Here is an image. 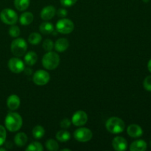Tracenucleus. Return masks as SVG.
I'll list each match as a JSON object with an SVG mask.
<instances>
[{
  "label": "nucleus",
  "mask_w": 151,
  "mask_h": 151,
  "mask_svg": "<svg viewBox=\"0 0 151 151\" xmlns=\"http://www.w3.org/2000/svg\"><path fill=\"white\" fill-rule=\"evenodd\" d=\"M50 75L47 71L38 70L34 73L32 76V81L37 86H44L49 83Z\"/></svg>",
  "instance_id": "6e6552de"
},
{
  "label": "nucleus",
  "mask_w": 151,
  "mask_h": 151,
  "mask_svg": "<svg viewBox=\"0 0 151 151\" xmlns=\"http://www.w3.org/2000/svg\"><path fill=\"white\" fill-rule=\"evenodd\" d=\"M9 69L12 72L16 74L21 73L24 71L25 66L24 62L19 58H12L9 60L7 63Z\"/></svg>",
  "instance_id": "1a4fd4ad"
},
{
  "label": "nucleus",
  "mask_w": 151,
  "mask_h": 151,
  "mask_svg": "<svg viewBox=\"0 0 151 151\" xmlns=\"http://www.w3.org/2000/svg\"><path fill=\"white\" fill-rule=\"evenodd\" d=\"M14 5L18 10L23 11L29 6V0H14Z\"/></svg>",
  "instance_id": "4be33fe9"
},
{
  "label": "nucleus",
  "mask_w": 151,
  "mask_h": 151,
  "mask_svg": "<svg viewBox=\"0 0 151 151\" xmlns=\"http://www.w3.org/2000/svg\"><path fill=\"white\" fill-rule=\"evenodd\" d=\"M54 43L52 40L50 39H46L44 40V43H43V48L44 50L47 52L52 51L53 48H54Z\"/></svg>",
  "instance_id": "cd10ccee"
},
{
  "label": "nucleus",
  "mask_w": 151,
  "mask_h": 151,
  "mask_svg": "<svg viewBox=\"0 0 151 151\" xmlns=\"http://www.w3.org/2000/svg\"><path fill=\"white\" fill-rule=\"evenodd\" d=\"M71 124H72V121L69 120L67 118H65V119H62L60 122V128H63V129H67L70 127Z\"/></svg>",
  "instance_id": "7c9ffc66"
},
{
  "label": "nucleus",
  "mask_w": 151,
  "mask_h": 151,
  "mask_svg": "<svg viewBox=\"0 0 151 151\" xmlns=\"http://www.w3.org/2000/svg\"><path fill=\"white\" fill-rule=\"evenodd\" d=\"M147 69H148L149 72L151 73V59L149 60L148 63H147Z\"/></svg>",
  "instance_id": "f704fd0d"
},
{
  "label": "nucleus",
  "mask_w": 151,
  "mask_h": 151,
  "mask_svg": "<svg viewBox=\"0 0 151 151\" xmlns=\"http://www.w3.org/2000/svg\"><path fill=\"white\" fill-rule=\"evenodd\" d=\"M1 150L5 151V150H6V149H5V148H2V147H0V151H1Z\"/></svg>",
  "instance_id": "e433bc0d"
},
{
  "label": "nucleus",
  "mask_w": 151,
  "mask_h": 151,
  "mask_svg": "<svg viewBox=\"0 0 151 151\" xmlns=\"http://www.w3.org/2000/svg\"><path fill=\"white\" fill-rule=\"evenodd\" d=\"M42 37L38 32H32L28 37V41L32 45H37L41 42Z\"/></svg>",
  "instance_id": "b1692460"
},
{
  "label": "nucleus",
  "mask_w": 151,
  "mask_h": 151,
  "mask_svg": "<svg viewBox=\"0 0 151 151\" xmlns=\"http://www.w3.org/2000/svg\"><path fill=\"white\" fill-rule=\"evenodd\" d=\"M27 151H43L44 147L41 143L38 142H33L30 143L26 148Z\"/></svg>",
  "instance_id": "a878e982"
},
{
  "label": "nucleus",
  "mask_w": 151,
  "mask_h": 151,
  "mask_svg": "<svg viewBox=\"0 0 151 151\" xmlns=\"http://www.w3.org/2000/svg\"><path fill=\"white\" fill-rule=\"evenodd\" d=\"M88 121V115L83 111H78L72 117V123L75 126H82Z\"/></svg>",
  "instance_id": "9d476101"
},
{
  "label": "nucleus",
  "mask_w": 151,
  "mask_h": 151,
  "mask_svg": "<svg viewBox=\"0 0 151 151\" xmlns=\"http://www.w3.org/2000/svg\"><path fill=\"white\" fill-rule=\"evenodd\" d=\"M46 147L47 150L50 151H57L59 149V145L56 140L53 139H49L45 143Z\"/></svg>",
  "instance_id": "393cba45"
},
{
  "label": "nucleus",
  "mask_w": 151,
  "mask_h": 151,
  "mask_svg": "<svg viewBox=\"0 0 151 151\" xmlns=\"http://www.w3.org/2000/svg\"><path fill=\"white\" fill-rule=\"evenodd\" d=\"M60 63V57L58 53L50 51L46 53L42 58V64L48 70H54Z\"/></svg>",
  "instance_id": "7ed1b4c3"
},
{
  "label": "nucleus",
  "mask_w": 151,
  "mask_h": 151,
  "mask_svg": "<svg viewBox=\"0 0 151 151\" xmlns=\"http://www.w3.org/2000/svg\"><path fill=\"white\" fill-rule=\"evenodd\" d=\"M56 30L61 34H69L75 29V24L72 20L69 19H60L56 24Z\"/></svg>",
  "instance_id": "39448f33"
},
{
  "label": "nucleus",
  "mask_w": 151,
  "mask_h": 151,
  "mask_svg": "<svg viewBox=\"0 0 151 151\" xmlns=\"http://www.w3.org/2000/svg\"><path fill=\"white\" fill-rule=\"evenodd\" d=\"M38 60V55L33 51H29L25 55L24 62L28 66H33Z\"/></svg>",
  "instance_id": "6ab92c4d"
},
{
  "label": "nucleus",
  "mask_w": 151,
  "mask_h": 151,
  "mask_svg": "<svg viewBox=\"0 0 151 151\" xmlns=\"http://www.w3.org/2000/svg\"><path fill=\"white\" fill-rule=\"evenodd\" d=\"M61 151H71L70 149H62Z\"/></svg>",
  "instance_id": "c9c22d12"
},
{
  "label": "nucleus",
  "mask_w": 151,
  "mask_h": 151,
  "mask_svg": "<svg viewBox=\"0 0 151 151\" xmlns=\"http://www.w3.org/2000/svg\"><path fill=\"white\" fill-rule=\"evenodd\" d=\"M0 19L6 24L13 25L17 22L18 15L12 9L5 8L0 13Z\"/></svg>",
  "instance_id": "423d86ee"
},
{
  "label": "nucleus",
  "mask_w": 151,
  "mask_h": 151,
  "mask_svg": "<svg viewBox=\"0 0 151 151\" xmlns=\"http://www.w3.org/2000/svg\"><path fill=\"white\" fill-rule=\"evenodd\" d=\"M67 10L64 8H60L59 10H58L57 11V14L59 17H61V18H64L67 16Z\"/></svg>",
  "instance_id": "473e14b6"
},
{
  "label": "nucleus",
  "mask_w": 151,
  "mask_h": 151,
  "mask_svg": "<svg viewBox=\"0 0 151 151\" xmlns=\"http://www.w3.org/2000/svg\"><path fill=\"white\" fill-rule=\"evenodd\" d=\"M10 50L12 53L16 57H21L24 55L27 50V44L26 41L22 38L13 40L10 45Z\"/></svg>",
  "instance_id": "20e7f679"
},
{
  "label": "nucleus",
  "mask_w": 151,
  "mask_h": 151,
  "mask_svg": "<svg viewBox=\"0 0 151 151\" xmlns=\"http://www.w3.org/2000/svg\"><path fill=\"white\" fill-rule=\"evenodd\" d=\"M147 147L145 141L142 139L136 140L130 145V150L131 151H145Z\"/></svg>",
  "instance_id": "dca6fc26"
},
{
  "label": "nucleus",
  "mask_w": 151,
  "mask_h": 151,
  "mask_svg": "<svg viewBox=\"0 0 151 151\" xmlns=\"http://www.w3.org/2000/svg\"><path fill=\"white\" fill-rule=\"evenodd\" d=\"M112 145L116 151H124L128 147V142L125 138L122 137H116L113 139Z\"/></svg>",
  "instance_id": "9b49d317"
},
{
  "label": "nucleus",
  "mask_w": 151,
  "mask_h": 151,
  "mask_svg": "<svg viewBox=\"0 0 151 151\" xmlns=\"http://www.w3.org/2000/svg\"><path fill=\"white\" fill-rule=\"evenodd\" d=\"M78 0H60V4L64 7H71L73 6Z\"/></svg>",
  "instance_id": "2f4dec72"
},
{
  "label": "nucleus",
  "mask_w": 151,
  "mask_h": 151,
  "mask_svg": "<svg viewBox=\"0 0 151 151\" xmlns=\"http://www.w3.org/2000/svg\"><path fill=\"white\" fill-rule=\"evenodd\" d=\"M14 142L18 147H23L27 142V136L24 132L19 133L15 136Z\"/></svg>",
  "instance_id": "a211bd4d"
},
{
  "label": "nucleus",
  "mask_w": 151,
  "mask_h": 151,
  "mask_svg": "<svg viewBox=\"0 0 151 151\" xmlns=\"http://www.w3.org/2000/svg\"><path fill=\"white\" fill-rule=\"evenodd\" d=\"M93 137V134L90 129L87 128H78L74 132V137L75 139L81 142H86L90 141Z\"/></svg>",
  "instance_id": "0eeeda50"
},
{
  "label": "nucleus",
  "mask_w": 151,
  "mask_h": 151,
  "mask_svg": "<svg viewBox=\"0 0 151 151\" xmlns=\"http://www.w3.org/2000/svg\"><path fill=\"white\" fill-rule=\"evenodd\" d=\"M20 98L16 94H12L9 96L7 100V106L8 109L11 111H15L19 109L20 106Z\"/></svg>",
  "instance_id": "4468645a"
},
{
  "label": "nucleus",
  "mask_w": 151,
  "mask_h": 151,
  "mask_svg": "<svg viewBox=\"0 0 151 151\" xmlns=\"http://www.w3.org/2000/svg\"><path fill=\"white\" fill-rule=\"evenodd\" d=\"M69 47V42L66 38H60L55 41L54 44V47L55 50L58 52H65Z\"/></svg>",
  "instance_id": "2eb2a0df"
},
{
  "label": "nucleus",
  "mask_w": 151,
  "mask_h": 151,
  "mask_svg": "<svg viewBox=\"0 0 151 151\" xmlns=\"http://www.w3.org/2000/svg\"><path fill=\"white\" fill-rule=\"evenodd\" d=\"M24 72L25 75H32V70L30 69V68H24Z\"/></svg>",
  "instance_id": "72a5a7b5"
},
{
  "label": "nucleus",
  "mask_w": 151,
  "mask_h": 151,
  "mask_svg": "<svg viewBox=\"0 0 151 151\" xmlns=\"http://www.w3.org/2000/svg\"><path fill=\"white\" fill-rule=\"evenodd\" d=\"M32 133L34 138L38 139H41L44 137V134H45V130L41 125H36L33 128Z\"/></svg>",
  "instance_id": "5701e85b"
},
{
  "label": "nucleus",
  "mask_w": 151,
  "mask_h": 151,
  "mask_svg": "<svg viewBox=\"0 0 151 151\" xmlns=\"http://www.w3.org/2000/svg\"><path fill=\"white\" fill-rule=\"evenodd\" d=\"M34 16L31 12H24L19 18V22L22 25H29L33 22Z\"/></svg>",
  "instance_id": "f3484780"
},
{
  "label": "nucleus",
  "mask_w": 151,
  "mask_h": 151,
  "mask_svg": "<svg viewBox=\"0 0 151 151\" xmlns=\"http://www.w3.org/2000/svg\"><path fill=\"white\" fill-rule=\"evenodd\" d=\"M106 128L107 131L111 134H118L123 132L125 128V125L124 121L120 118L114 116V117L109 118L106 121Z\"/></svg>",
  "instance_id": "f03ea898"
},
{
  "label": "nucleus",
  "mask_w": 151,
  "mask_h": 151,
  "mask_svg": "<svg viewBox=\"0 0 151 151\" xmlns=\"http://www.w3.org/2000/svg\"><path fill=\"white\" fill-rule=\"evenodd\" d=\"M6 137H7L6 129L4 126L0 125V146L4 144L6 140Z\"/></svg>",
  "instance_id": "c85d7f7f"
},
{
  "label": "nucleus",
  "mask_w": 151,
  "mask_h": 151,
  "mask_svg": "<svg viewBox=\"0 0 151 151\" xmlns=\"http://www.w3.org/2000/svg\"><path fill=\"white\" fill-rule=\"evenodd\" d=\"M127 133L132 138H139L143 134V130L137 124H131L127 128Z\"/></svg>",
  "instance_id": "f8f14e48"
},
{
  "label": "nucleus",
  "mask_w": 151,
  "mask_h": 151,
  "mask_svg": "<svg viewBox=\"0 0 151 151\" xmlns=\"http://www.w3.org/2000/svg\"><path fill=\"white\" fill-rule=\"evenodd\" d=\"M39 30L44 35H50L54 31V26L52 23L48 22H43L39 26Z\"/></svg>",
  "instance_id": "aec40b11"
},
{
  "label": "nucleus",
  "mask_w": 151,
  "mask_h": 151,
  "mask_svg": "<svg viewBox=\"0 0 151 151\" xmlns=\"http://www.w3.org/2000/svg\"><path fill=\"white\" fill-rule=\"evenodd\" d=\"M5 128L10 132L18 131L22 126L23 119L20 114L16 112H9L4 120Z\"/></svg>",
  "instance_id": "f257e3e1"
},
{
  "label": "nucleus",
  "mask_w": 151,
  "mask_h": 151,
  "mask_svg": "<svg viewBox=\"0 0 151 151\" xmlns=\"http://www.w3.org/2000/svg\"><path fill=\"white\" fill-rule=\"evenodd\" d=\"M21 30L19 29V27L18 26H16V25H12L11 27L9 29V35H10L13 38H17V37L19 36L20 35Z\"/></svg>",
  "instance_id": "bb28decb"
},
{
  "label": "nucleus",
  "mask_w": 151,
  "mask_h": 151,
  "mask_svg": "<svg viewBox=\"0 0 151 151\" xmlns=\"http://www.w3.org/2000/svg\"><path fill=\"white\" fill-rule=\"evenodd\" d=\"M55 137L58 141L61 142H68L70 139L71 135L69 131L61 130V131H59L58 132H57Z\"/></svg>",
  "instance_id": "412c9836"
},
{
  "label": "nucleus",
  "mask_w": 151,
  "mask_h": 151,
  "mask_svg": "<svg viewBox=\"0 0 151 151\" xmlns=\"http://www.w3.org/2000/svg\"><path fill=\"white\" fill-rule=\"evenodd\" d=\"M142 1H144V2L147 3V2H149V1H150V0H142Z\"/></svg>",
  "instance_id": "4c0bfd02"
},
{
  "label": "nucleus",
  "mask_w": 151,
  "mask_h": 151,
  "mask_svg": "<svg viewBox=\"0 0 151 151\" xmlns=\"http://www.w3.org/2000/svg\"><path fill=\"white\" fill-rule=\"evenodd\" d=\"M143 86L145 90L151 91V75L146 77L145 79L144 80V82H143Z\"/></svg>",
  "instance_id": "c756f323"
},
{
  "label": "nucleus",
  "mask_w": 151,
  "mask_h": 151,
  "mask_svg": "<svg viewBox=\"0 0 151 151\" xmlns=\"http://www.w3.org/2000/svg\"><path fill=\"white\" fill-rule=\"evenodd\" d=\"M56 13V9L52 5L44 7L41 11V18L44 21H49L52 19Z\"/></svg>",
  "instance_id": "ddd939ff"
}]
</instances>
